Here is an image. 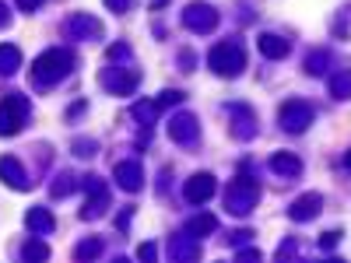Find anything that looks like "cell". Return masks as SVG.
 Masks as SVG:
<instances>
[{
  "label": "cell",
  "mask_w": 351,
  "mask_h": 263,
  "mask_svg": "<svg viewBox=\"0 0 351 263\" xmlns=\"http://www.w3.org/2000/svg\"><path fill=\"white\" fill-rule=\"evenodd\" d=\"M64 36L67 39H95V36H102V21L92 14H71L64 21Z\"/></svg>",
  "instance_id": "8fae6325"
},
{
  "label": "cell",
  "mask_w": 351,
  "mask_h": 263,
  "mask_svg": "<svg viewBox=\"0 0 351 263\" xmlns=\"http://www.w3.org/2000/svg\"><path fill=\"white\" fill-rule=\"evenodd\" d=\"M21 260H28V263H36V260H49V246H46V242H39V239H28V242L21 246Z\"/></svg>",
  "instance_id": "cb8c5ba5"
},
{
  "label": "cell",
  "mask_w": 351,
  "mask_h": 263,
  "mask_svg": "<svg viewBox=\"0 0 351 263\" xmlns=\"http://www.w3.org/2000/svg\"><path fill=\"white\" fill-rule=\"evenodd\" d=\"M28 99L25 95H4L0 99V137H14L28 123Z\"/></svg>",
  "instance_id": "277c9868"
},
{
  "label": "cell",
  "mask_w": 351,
  "mask_h": 263,
  "mask_svg": "<svg viewBox=\"0 0 351 263\" xmlns=\"http://www.w3.org/2000/svg\"><path fill=\"white\" fill-rule=\"evenodd\" d=\"M215 228H218V218H215V214H197V218H190V225H186V231H190V236H197V239L211 236Z\"/></svg>",
  "instance_id": "44dd1931"
},
{
  "label": "cell",
  "mask_w": 351,
  "mask_h": 263,
  "mask_svg": "<svg viewBox=\"0 0 351 263\" xmlns=\"http://www.w3.org/2000/svg\"><path fill=\"white\" fill-rule=\"evenodd\" d=\"M43 4H46V0H18V8H21V11H28V14H32V11H39Z\"/></svg>",
  "instance_id": "d6a6232c"
},
{
  "label": "cell",
  "mask_w": 351,
  "mask_h": 263,
  "mask_svg": "<svg viewBox=\"0 0 351 263\" xmlns=\"http://www.w3.org/2000/svg\"><path fill=\"white\" fill-rule=\"evenodd\" d=\"M228 112H232V134H236L239 140H250V137L256 134V116H253V109H250V105H228Z\"/></svg>",
  "instance_id": "5bb4252c"
},
{
  "label": "cell",
  "mask_w": 351,
  "mask_h": 263,
  "mask_svg": "<svg viewBox=\"0 0 351 263\" xmlns=\"http://www.w3.org/2000/svg\"><path fill=\"white\" fill-rule=\"evenodd\" d=\"M127 53H130L127 46H109V56H127Z\"/></svg>",
  "instance_id": "e575fe53"
},
{
  "label": "cell",
  "mask_w": 351,
  "mask_h": 263,
  "mask_svg": "<svg viewBox=\"0 0 351 263\" xmlns=\"http://www.w3.org/2000/svg\"><path fill=\"white\" fill-rule=\"evenodd\" d=\"M95 256H102V239H84L74 249V260H95Z\"/></svg>",
  "instance_id": "4316f807"
},
{
  "label": "cell",
  "mask_w": 351,
  "mask_h": 263,
  "mask_svg": "<svg viewBox=\"0 0 351 263\" xmlns=\"http://www.w3.org/2000/svg\"><path fill=\"white\" fill-rule=\"evenodd\" d=\"M215 193H218V183H215V175H211V172H197V175H190L186 186H183V197H186L190 203H208Z\"/></svg>",
  "instance_id": "9c48e42d"
},
{
  "label": "cell",
  "mask_w": 351,
  "mask_h": 263,
  "mask_svg": "<svg viewBox=\"0 0 351 263\" xmlns=\"http://www.w3.org/2000/svg\"><path fill=\"white\" fill-rule=\"evenodd\" d=\"M137 256H141V260H155V256H158V246H155V242H141V246H137Z\"/></svg>",
  "instance_id": "f546056e"
},
{
  "label": "cell",
  "mask_w": 351,
  "mask_h": 263,
  "mask_svg": "<svg viewBox=\"0 0 351 263\" xmlns=\"http://www.w3.org/2000/svg\"><path fill=\"white\" fill-rule=\"evenodd\" d=\"M208 67L218 74V77H239L243 67H246V53L239 42H218L211 53H208Z\"/></svg>",
  "instance_id": "7a4b0ae2"
},
{
  "label": "cell",
  "mask_w": 351,
  "mask_h": 263,
  "mask_svg": "<svg viewBox=\"0 0 351 263\" xmlns=\"http://www.w3.org/2000/svg\"><path fill=\"white\" fill-rule=\"evenodd\" d=\"M141 84V74L137 71H127V67H109L102 71V88H109L112 95H134V88Z\"/></svg>",
  "instance_id": "ba28073f"
},
{
  "label": "cell",
  "mask_w": 351,
  "mask_h": 263,
  "mask_svg": "<svg viewBox=\"0 0 351 263\" xmlns=\"http://www.w3.org/2000/svg\"><path fill=\"white\" fill-rule=\"evenodd\" d=\"M330 95L334 99H351V71H337L334 77H330Z\"/></svg>",
  "instance_id": "7402d4cb"
},
{
  "label": "cell",
  "mask_w": 351,
  "mask_h": 263,
  "mask_svg": "<svg viewBox=\"0 0 351 263\" xmlns=\"http://www.w3.org/2000/svg\"><path fill=\"white\" fill-rule=\"evenodd\" d=\"M81 186L88 190V203L81 208V218H84V221L102 218L106 208H109V190H106V183L99 179V175H84V183H81Z\"/></svg>",
  "instance_id": "8992f818"
},
{
  "label": "cell",
  "mask_w": 351,
  "mask_h": 263,
  "mask_svg": "<svg viewBox=\"0 0 351 263\" xmlns=\"http://www.w3.org/2000/svg\"><path fill=\"white\" fill-rule=\"evenodd\" d=\"M271 168H274L278 175H299V172H302V162H299L295 155H288V151H278V155L271 158Z\"/></svg>",
  "instance_id": "ffe728a7"
},
{
  "label": "cell",
  "mask_w": 351,
  "mask_h": 263,
  "mask_svg": "<svg viewBox=\"0 0 351 263\" xmlns=\"http://www.w3.org/2000/svg\"><path fill=\"white\" fill-rule=\"evenodd\" d=\"M0 179H4L11 190H28V186H32V183H28V172L21 168V162L14 155L0 158Z\"/></svg>",
  "instance_id": "9a60e30c"
},
{
  "label": "cell",
  "mask_w": 351,
  "mask_h": 263,
  "mask_svg": "<svg viewBox=\"0 0 351 263\" xmlns=\"http://www.w3.org/2000/svg\"><path fill=\"white\" fill-rule=\"evenodd\" d=\"M285 256H295V242H281L278 246V260H285Z\"/></svg>",
  "instance_id": "836d02e7"
},
{
  "label": "cell",
  "mask_w": 351,
  "mask_h": 263,
  "mask_svg": "<svg viewBox=\"0 0 351 263\" xmlns=\"http://www.w3.org/2000/svg\"><path fill=\"white\" fill-rule=\"evenodd\" d=\"M169 256L176 260V263H193L197 256H200V246H197V236H172L169 239Z\"/></svg>",
  "instance_id": "2e32d148"
},
{
  "label": "cell",
  "mask_w": 351,
  "mask_h": 263,
  "mask_svg": "<svg viewBox=\"0 0 351 263\" xmlns=\"http://www.w3.org/2000/svg\"><path fill=\"white\" fill-rule=\"evenodd\" d=\"M112 175H116V183H120V190H127V193H141V186H144L141 162H116Z\"/></svg>",
  "instance_id": "4fadbf2b"
},
{
  "label": "cell",
  "mask_w": 351,
  "mask_h": 263,
  "mask_svg": "<svg viewBox=\"0 0 351 263\" xmlns=\"http://www.w3.org/2000/svg\"><path fill=\"white\" fill-rule=\"evenodd\" d=\"M25 225L36 231V236H49V231L56 228V221H53V214L46 211V208H28L25 211Z\"/></svg>",
  "instance_id": "ac0fdd59"
},
{
  "label": "cell",
  "mask_w": 351,
  "mask_h": 263,
  "mask_svg": "<svg viewBox=\"0 0 351 263\" xmlns=\"http://www.w3.org/2000/svg\"><path fill=\"white\" fill-rule=\"evenodd\" d=\"M71 67H74V53H71V49H64V46H53V49H46V53H39V56H36L32 84L49 88V84H56V81H64V77L71 74Z\"/></svg>",
  "instance_id": "6da1fadb"
},
{
  "label": "cell",
  "mask_w": 351,
  "mask_h": 263,
  "mask_svg": "<svg viewBox=\"0 0 351 263\" xmlns=\"http://www.w3.org/2000/svg\"><path fill=\"white\" fill-rule=\"evenodd\" d=\"M21 67V49L18 46H0V77H11Z\"/></svg>",
  "instance_id": "d6986e66"
},
{
  "label": "cell",
  "mask_w": 351,
  "mask_h": 263,
  "mask_svg": "<svg viewBox=\"0 0 351 263\" xmlns=\"http://www.w3.org/2000/svg\"><path fill=\"white\" fill-rule=\"evenodd\" d=\"M183 25L190 28L193 36H208V32H215L218 28V11L211 8V4H190L186 11H183Z\"/></svg>",
  "instance_id": "52a82bcc"
},
{
  "label": "cell",
  "mask_w": 351,
  "mask_h": 263,
  "mask_svg": "<svg viewBox=\"0 0 351 263\" xmlns=\"http://www.w3.org/2000/svg\"><path fill=\"white\" fill-rule=\"evenodd\" d=\"M344 168H351V151H344Z\"/></svg>",
  "instance_id": "74e56055"
},
{
  "label": "cell",
  "mask_w": 351,
  "mask_h": 263,
  "mask_svg": "<svg viewBox=\"0 0 351 263\" xmlns=\"http://www.w3.org/2000/svg\"><path fill=\"white\" fill-rule=\"evenodd\" d=\"M327 60H330V53L327 49H316L306 56V74H324L327 71Z\"/></svg>",
  "instance_id": "484cf974"
},
{
  "label": "cell",
  "mask_w": 351,
  "mask_h": 263,
  "mask_svg": "<svg viewBox=\"0 0 351 263\" xmlns=\"http://www.w3.org/2000/svg\"><path fill=\"white\" fill-rule=\"evenodd\" d=\"M4 25H8V4L0 0V28H4Z\"/></svg>",
  "instance_id": "d590c367"
},
{
  "label": "cell",
  "mask_w": 351,
  "mask_h": 263,
  "mask_svg": "<svg viewBox=\"0 0 351 263\" xmlns=\"http://www.w3.org/2000/svg\"><path fill=\"white\" fill-rule=\"evenodd\" d=\"M256 200H260V183L250 179V175H239V179H232V186L225 193V208H228V214L246 218L256 208Z\"/></svg>",
  "instance_id": "3957f363"
},
{
  "label": "cell",
  "mask_w": 351,
  "mask_h": 263,
  "mask_svg": "<svg viewBox=\"0 0 351 263\" xmlns=\"http://www.w3.org/2000/svg\"><path fill=\"white\" fill-rule=\"evenodd\" d=\"M74 155H77V158H92V155H95V140L77 137V140H74Z\"/></svg>",
  "instance_id": "83f0119b"
},
{
  "label": "cell",
  "mask_w": 351,
  "mask_h": 263,
  "mask_svg": "<svg viewBox=\"0 0 351 263\" xmlns=\"http://www.w3.org/2000/svg\"><path fill=\"white\" fill-rule=\"evenodd\" d=\"M256 49L267 56V60H281V56H288V49H291V42L288 39H281V36H274V32H263L260 39H256Z\"/></svg>",
  "instance_id": "e0dca14e"
},
{
  "label": "cell",
  "mask_w": 351,
  "mask_h": 263,
  "mask_svg": "<svg viewBox=\"0 0 351 263\" xmlns=\"http://www.w3.org/2000/svg\"><path fill=\"white\" fill-rule=\"evenodd\" d=\"M155 102H158V109H169V105H180V102H183V92H162V95H158Z\"/></svg>",
  "instance_id": "f1b7e54d"
},
{
  "label": "cell",
  "mask_w": 351,
  "mask_h": 263,
  "mask_svg": "<svg viewBox=\"0 0 351 263\" xmlns=\"http://www.w3.org/2000/svg\"><path fill=\"white\" fill-rule=\"evenodd\" d=\"M256 256H260L256 249H243V253H239V260H256Z\"/></svg>",
  "instance_id": "8d00e7d4"
},
{
  "label": "cell",
  "mask_w": 351,
  "mask_h": 263,
  "mask_svg": "<svg viewBox=\"0 0 351 263\" xmlns=\"http://www.w3.org/2000/svg\"><path fill=\"white\" fill-rule=\"evenodd\" d=\"M313 105L306 102V99H288L281 109H278V120H281V127L288 130V134H302L309 123H313Z\"/></svg>",
  "instance_id": "5b68a950"
},
{
  "label": "cell",
  "mask_w": 351,
  "mask_h": 263,
  "mask_svg": "<svg viewBox=\"0 0 351 263\" xmlns=\"http://www.w3.org/2000/svg\"><path fill=\"white\" fill-rule=\"evenodd\" d=\"M341 239V231H324V239H319V249H334Z\"/></svg>",
  "instance_id": "1f68e13d"
},
{
  "label": "cell",
  "mask_w": 351,
  "mask_h": 263,
  "mask_svg": "<svg viewBox=\"0 0 351 263\" xmlns=\"http://www.w3.org/2000/svg\"><path fill=\"white\" fill-rule=\"evenodd\" d=\"M169 137L176 144H193L200 137V123H197V116L193 112H176L172 120H169Z\"/></svg>",
  "instance_id": "30bf717a"
},
{
  "label": "cell",
  "mask_w": 351,
  "mask_h": 263,
  "mask_svg": "<svg viewBox=\"0 0 351 263\" xmlns=\"http://www.w3.org/2000/svg\"><path fill=\"white\" fill-rule=\"evenodd\" d=\"M134 120L141 123V127H148L152 130V120H155V112H158V102H134Z\"/></svg>",
  "instance_id": "603a6c76"
},
{
  "label": "cell",
  "mask_w": 351,
  "mask_h": 263,
  "mask_svg": "<svg viewBox=\"0 0 351 263\" xmlns=\"http://www.w3.org/2000/svg\"><path fill=\"white\" fill-rule=\"evenodd\" d=\"M106 8H109V11H116V14H123V11H130V8H134V0H106Z\"/></svg>",
  "instance_id": "4dcf8cb0"
},
{
  "label": "cell",
  "mask_w": 351,
  "mask_h": 263,
  "mask_svg": "<svg viewBox=\"0 0 351 263\" xmlns=\"http://www.w3.org/2000/svg\"><path fill=\"white\" fill-rule=\"evenodd\" d=\"M319 211H324V197H319V193H302V197H295V200H291L288 218L302 225V221H313Z\"/></svg>",
  "instance_id": "7c38bea8"
},
{
  "label": "cell",
  "mask_w": 351,
  "mask_h": 263,
  "mask_svg": "<svg viewBox=\"0 0 351 263\" xmlns=\"http://www.w3.org/2000/svg\"><path fill=\"white\" fill-rule=\"evenodd\" d=\"M74 190H77V179H74L71 172H60V175L53 179V186H49V193H53V197H71Z\"/></svg>",
  "instance_id": "d4e9b609"
}]
</instances>
